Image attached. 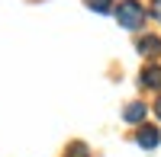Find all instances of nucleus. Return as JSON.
Returning <instances> with one entry per match:
<instances>
[{
  "label": "nucleus",
  "instance_id": "8",
  "mask_svg": "<svg viewBox=\"0 0 161 157\" xmlns=\"http://www.w3.org/2000/svg\"><path fill=\"white\" fill-rule=\"evenodd\" d=\"M152 13H155V16L161 19V0H155V3H152Z\"/></svg>",
  "mask_w": 161,
  "mask_h": 157
},
{
  "label": "nucleus",
  "instance_id": "3",
  "mask_svg": "<svg viewBox=\"0 0 161 157\" xmlns=\"http://www.w3.org/2000/svg\"><path fill=\"white\" fill-rule=\"evenodd\" d=\"M158 141H161V135H158V128H152V125H145L142 132H139V144L142 148H155Z\"/></svg>",
  "mask_w": 161,
  "mask_h": 157
},
{
  "label": "nucleus",
  "instance_id": "2",
  "mask_svg": "<svg viewBox=\"0 0 161 157\" xmlns=\"http://www.w3.org/2000/svg\"><path fill=\"white\" fill-rule=\"evenodd\" d=\"M139 51H142V55H161V38L158 35H145L142 38V42H139Z\"/></svg>",
  "mask_w": 161,
  "mask_h": 157
},
{
  "label": "nucleus",
  "instance_id": "6",
  "mask_svg": "<svg viewBox=\"0 0 161 157\" xmlns=\"http://www.w3.org/2000/svg\"><path fill=\"white\" fill-rule=\"evenodd\" d=\"M87 7H90V10H97V13H110L113 0H87Z\"/></svg>",
  "mask_w": 161,
  "mask_h": 157
},
{
  "label": "nucleus",
  "instance_id": "9",
  "mask_svg": "<svg viewBox=\"0 0 161 157\" xmlns=\"http://www.w3.org/2000/svg\"><path fill=\"white\" fill-rule=\"evenodd\" d=\"M155 115H158V119H161V99L155 103Z\"/></svg>",
  "mask_w": 161,
  "mask_h": 157
},
{
  "label": "nucleus",
  "instance_id": "7",
  "mask_svg": "<svg viewBox=\"0 0 161 157\" xmlns=\"http://www.w3.org/2000/svg\"><path fill=\"white\" fill-rule=\"evenodd\" d=\"M68 157H87V148H84V144H71Z\"/></svg>",
  "mask_w": 161,
  "mask_h": 157
},
{
  "label": "nucleus",
  "instance_id": "1",
  "mask_svg": "<svg viewBox=\"0 0 161 157\" xmlns=\"http://www.w3.org/2000/svg\"><path fill=\"white\" fill-rule=\"evenodd\" d=\"M116 19H119V26H126V29H139L142 19H145V10L136 3V0H126V3L116 10Z\"/></svg>",
  "mask_w": 161,
  "mask_h": 157
},
{
  "label": "nucleus",
  "instance_id": "4",
  "mask_svg": "<svg viewBox=\"0 0 161 157\" xmlns=\"http://www.w3.org/2000/svg\"><path fill=\"white\" fill-rule=\"evenodd\" d=\"M142 84L145 87H161V68L158 64H148V68L142 71Z\"/></svg>",
  "mask_w": 161,
  "mask_h": 157
},
{
  "label": "nucleus",
  "instance_id": "5",
  "mask_svg": "<svg viewBox=\"0 0 161 157\" xmlns=\"http://www.w3.org/2000/svg\"><path fill=\"white\" fill-rule=\"evenodd\" d=\"M145 119V106L142 103H129L126 106V122H142Z\"/></svg>",
  "mask_w": 161,
  "mask_h": 157
}]
</instances>
